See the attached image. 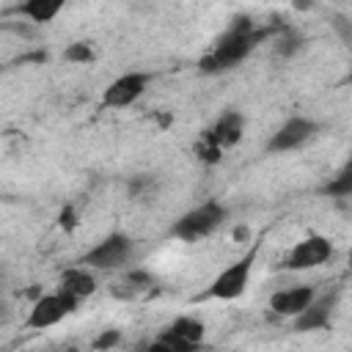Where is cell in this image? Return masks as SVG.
<instances>
[{"instance_id":"17","label":"cell","mask_w":352,"mask_h":352,"mask_svg":"<svg viewBox=\"0 0 352 352\" xmlns=\"http://www.w3.org/2000/svg\"><path fill=\"white\" fill-rule=\"evenodd\" d=\"M63 58L69 63H91L96 58V52H94V47L88 41H74V44H69L63 50Z\"/></svg>"},{"instance_id":"21","label":"cell","mask_w":352,"mask_h":352,"mask_svg":"<svg viewBox=\"0 0 352 352\" xmlns=\"http://www.w3.org/2000/svg\"><path fill=\"white\" fill-rule=\"evenodd\" d=\"M3 319H6V316H3V314H0V322H3Z\"/></svg>"},{"instance_id":"13","label":"cell","mask_w":352,"mask_h":352,"mask_svg":"<svg viewBox=\"0 0 352 352\" xmlns=\"http://www.w3.org/2000/svg\"><path fill=\"white\" fill-rule=\"evenodd\" d=\"M162 336L170 341H179L184 346H198L204 344V322L195 316H176L170 324L162 327Z\"/></svg>"},{"instance_id":"9","label":"cell","mask_w":352,"mask_h":352,"mask_svg":"<svg viewBox=\"0 0 352 352\" xmlns=\"http://www.w3.org/2000/svg\"><path fill=\"white\" fill-rule=\"evenodd\" d=\"M316 297V289L311 283H297V286H289V289H278L272 297H270V311L275 316H289L294 319L297 314H302L308 308V302Z\"/></svg>"},{"instance_id":"4","label":"cell","mask_w":352,"mask_h":352,"mask_svg":"<svg viewBox=\"0 0 352 352\" xmlns=\"http://www.w3.org/2000/svg\"><path fill=\"white\" fill-rule=\"evenodd\" d=\"M333 256V245L327 236L322 234H308L305 239H300L283 258H280V270H289V272H302V270H314L319 264H324L327 258Z\"/></svg>"},{"instance_id":"3","label":"cell","mask_w":352,"mask_h":352,"mask_svg":"<svg viewBox=\"0 0 352 352\" xmlns=\"http://www.w3.org/2000/svg\"><path fill=\"white\" fill-rule=\"evenodd\" d=\"M226 217H228V209H226L223 204L206 201V204H201V206L184 212V214L173 223L170 234L179 236V239H184V242H198V239L209 236L214 228H220Z\"/></svg>"},{"instance_id":"20","label":"cell","mask_w":352,"mask_h":352,"mask_svg":"<svg viewBox=\"0 0 352 352\" xmlns=\"http://www.w3.org/2000/svg\"><path fill=\"white\" fill-rule=\"evenodd\" d=\"M118 341H121V333H118V330H104V333L96 338L94 346H96V349H110V346H116Z\"/></svg>"},{"instance_id":"1","label":"cell","mask_w":352,"mask_h":352,"mask_svg":"<svg viewBox=\"0 0 352 352\" xmlns=\"http://www.w3.org/2000/svg\"><path fill=\"white\" fill-rule=\"evenodd\" d=\"M267 38V28H256L250 19H234V25L214 41V47L198 60L201 72L206 74H217V72H228L234 69L236 63H242L253 50L256 44Z\"/></svg>"},{"instance_id":"6","label":"cell","mask_w":352,"mask_h":352,"mask_svg":"<svg viewBox=\"0 0 352 352\" xmlns=\"http://www.w3.org/2000/svg\"><path fill=\"white\" fill-rule=\"evenodd\" d=\"M77 305H80V302H74L72 297H66V294H60V292L41 294V297L33 302L30 314H28V327H33V330L52 327V324H58L60 319H66L72 311H77Z\"/></svg>"},{"instance_id":"2","label":"cell","mask_w":352,"mask_h":352,"mask_svg":"<svg viewBox=\"0 0 352 352\" xmlns=\"http://www.w3.org/2000/svg\"><path fill=\"white\" fill-rule=\"evenodd\" d=\"M258 248H261V239H256L250 248H248V253L242 256V258H236V261H231L212 283H209V289L201 294V300H236V297H242L245 294V289H248V283H250V272H253V261H256V256H258Z\"/></svg>"},{"instance_id":"15","label":"cell","mask_w":352,"mask_h":352,"mask_svg":"<svg viewBox=\"0 0 352 352\" xmlns=\"http://www.w3.org/2000/svg\"><path fill=\"white\" fill-rule=\"evenodd\" d=\"M60 8H63L60 0H28V3L14 6L11 11L19 16H28L30 22H52L60 14Z\"/></svg>"},{"instance_id":"5","label":"cell","mask_w":352,"mask_h":352,"mask_svg":"<svg viewBox=\"0 0 352 352\" xmlns=\"http://www.w3.org/2000/svg\"><path fill=\"white\" fill-rule=\"evenodd\" d=\"M132 239L126 234H110L104 236L96 248H91L80 264L91 267V270H118L121 264H126V258L132 256Z\"/></svg>"},{"instance_id":"19","label":"cell","mask_w":352,"mask_h":352,"mask_svg":"<svg viewBox=\"0 0 352 352\" xmlns=\"http://www.w3.org/2000/svg\"><path fill=\"white\" fill-rule=\"evenodd\" d=\"M300 44H302V41H300V36H294L292 30H286L275 50H278V55H292L294 50H300Z\"/></svg>"},{"instance_id":"8","label":"cell","mask_w":352,"mask_h":352,"mask_svg":"<svg viewBox=\"0 0 352 352\" xmlns=\"http://www.w3.org/2000/svg\"><path fill=\"white\" fill-rule=\"evenodd\" d=\"M316 135V124L311 118H302V116H294L289 118L286 124H280L270 143H267V151L272 154H283V151H292V148H300L302 143H308L311 138Z\"/></svg>"},{"instance_id":"10","label":"cell","mask_w":352,"mask_h":352,"mask_svg":"<svg viewBox=\"0 0 352 352\" xmlns=\"http://www.w3.org/2000/svg\"><path fill=\"white\" fill-rule=\"evenodd\" d=\"M242 129H245V118L239 116V113H234V110H228V113H223L201 138H206L220 154L226 151V148H231V146H236L239 143V138H242Z\"/></svg>"},{"instance_id":"7","label":"cell","mask_w":352,"mask_h":352,"mask_svg":"<svg viewBox=\"0 0 352 352\" xmlns=\"http://www.w3.org/2000/svg\"><path fill=\"white\" fill-rule=\"evenodd\" d=\"M148 80H151V77H148L146 72H129V74L116 77V80L104 88L102 104H104V107H129L132 102H138V99L146 94Z\"/></svg>"},{"instance_id":"11","label":"cell","mask_w":352,"mask_h":352,"mask_svg":"<svg viewBox=\"0 0 352 352\" xmlns=\"http://www.w3.org/2000/svg\"><path fill=\"white\" fill-rule=\"evenodd\" d=\"M55 292H60V294L72 297L74 302H80V300H85V297H91L96 292V278H94V272L88 267H69V270L60 272Z\"/></svg>"},{"instance_id":"14","label":"cell","mask_w":352,"mask_h":352,"mask_svg":"<svg viewBox=\"0 0 352 352\" xmlns=\"http://www.w3.org/2000/svg\"><path fill=\"white\" fill-rule=\"evenodd\" d=\"M151 289H154V278H151L148 272H143V270H132V272H126L124 278H118V280L113 283V294L121 297V300L143 297V294H148Z\"/></svg>"},{"instance_id":"16","label":"cell","mask_w":352,"mask_h":352,"mask_svg":"<svg viewBox=\"0 0 352 352\" xmlns=\"http://www.w3.org/2000/svg\"><path fill=\"white\" fill-rule=\"evenodd\" d=\"M140 352H198V346H184V344L170 341V338H165V336L160 333L154 341L143 344V346H140Z\"/></svg>"},{"instance_id":"12","label":"cell","mask_w":352,"mask_h":352,"mask_svg":"<svg viewBox=\"0 0 352 352\" xmlns=\"http://www.w3.org/2000/svg\"><path fill=\"white\" fill-rule=\"evenodd\" d=\"M336 308V294H316L308 308L302 314L294 316V330L300 333H308V330H319V327H327L330 324V314Z\"/></svg>"},{"instance_id":"18","label":"cell","mask_w":352,"mask_h":352,"mask_svg":"<svg viewBox=\"0 0 352 352\" xmlns=\"http://www.w3.org/2000/svg\"><path fill=\"white\" fill-rule=\"evenodd\" d=\"M324 192H327V195H349V192H352V173L344 170L341 179H336V182H330V184L324 187Z\"/></svg>"},{"instance_id":"22","label":"cell","mask_w":352,"mask_h":352,"mask_svg":"<svg viewBox=\"0 0 352 352\" xmlns=\"http://www.w3.org/2000/svg\"><path fill=\"white\" fill-rule=\"evenodd\" d=\"M66 352H74V349H66Z\"/></svg>"}]
</instances>
